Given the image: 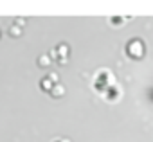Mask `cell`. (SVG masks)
<instances>
[{
	"mask_svg": "<svg viewBox=\"0 0 153 142\" xmlns=\"http://www.w3.org/2000/svg\"><path fill=\"white\" fill-rule=\"evenodd\" d=\"M54 93H58V96H59V93H63V86H56L54 88Z\"/></svg>",
	"mask_w": 153,
	"mask_h": 142,
	"instance_id": "cell-2",
	"label": "cell"
},
{
	"mask_svg": "<svg viewBox=\"0 0 153 142\" xmlns=\"http://www.w3.org/2000/svg\"><path fill=\"white\" fill-rule=\"evenodd\" d=\"M128 52L132 54V56H135V58H141V56L144 54V47H142L141 40H133V41H130V43H128Z\"/></svg>",
	"mask_w": 153,
	"mask_h": 142,
	"instance_id": "cell-1",
	"label": "cell"
}]
</instances>
